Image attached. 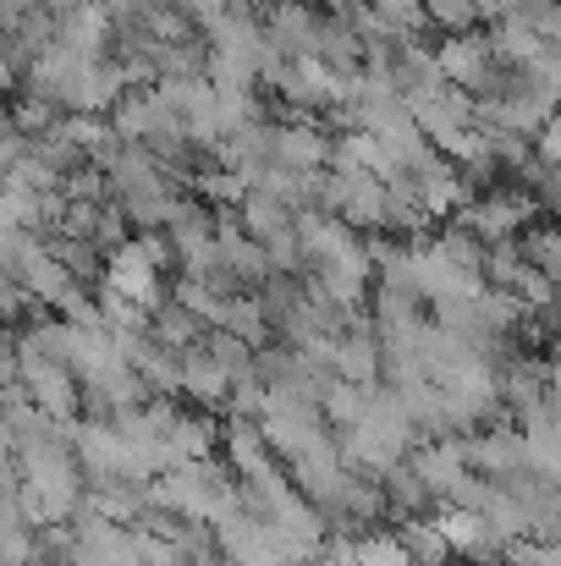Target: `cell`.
<instances>
[{"label":"cell","instance_id":"cell-25","mask_svg":"<svg viewBox=\"0 0 561 566\" xmlns=\"http://www.w3.org/2000/svg\"><path fill=\"white\" fill-rule=\"evenodd\" d=\"M215 331H226V336L248 342L253 353H259V347H264V336H270V325H264V314H259L253 292H237V297H226V303H220V319H215Z\"/></svg>","mask_w":561,"mask_h":566},{"label":"cell","instance_id":"cell-24","mask_svg":"<svg viewBox=\"0 0 561 566\" xmlns=\"http://www.w3.org/2000/svg\"><path fill=\"white\" fill-rule=\"evenodd\" d=\"M149 336H155L160 347H172V353H187V347H198V342H204V325L187 314L183 303H172V297H166V303H155V308H149Z\"/></svg>","mask_w":561,"mask_h":566},{"label":"cell","instance_id":"cell-37","mask_svg":"<svg viewBox=\"0 0 561 566\" xmlns=\"http://www.w3.org/2000/svg\"><path fill=\"white\" fill-rule=\"evenodd\" d=\"M127 242V220H122V209L116 203H100V220H94V248L100 253H116Z\"/></svg>","mask_w":561,"mask_h":566},{"label":"cell","instance_id":"cell-2","mask_svg":"<svg viewBox=\"0 0 561 566\" xmlns=\"http://www.w3.org/2000/svg\"><path fill=\"white\" fill-rule=\"evenodd\" d=\"M259 434L270 446V457L287 468V462H303V457H320V451H336V434L331 423L320 418L314 401H298V396H270L264 390V407H259Z\"/></svg>","mask_w":561,"mask_h":566},{"label":"cell","instance_id":"cell-15","mask_svg":"<svg viewBox=\"0 0 561 566\" xmlns=\"http://www.w3.org/2000/svg\"><path fill=\"white\" fill-rule=\"evenodd\" d=\"M435 528H440V539H446V551L451 556H463V562H479V566H496L501 562V539L485 528V517L479 512H440V517H429Z\"/></svg>","mask_w":561,"mask_h":566},{"label":"cell","instance_id":"cell-10","mask_svg":"<svg viewBox=\"0 0 561 566\" xmlns=\"http://www.w3.org/2000/svg\"><path fill=\"white\" fill-rule=\"evenodd\" d=\"M320 22L325 11H314L309 0H281L264 11V44L281 55V61H314V44H320Z\"/></svg>","mask_w":561,"mask_h":566},{"label":"cell","instance_id":"cell-31","mask_svg":"<svg viewBox=\"0 0 561 566\" xmlns=\"http://www.w3.org/2000/svg\"><path fill=\"white\" fill-rule=\"evenodd\" d=\"M193 198H198L204 209H237V203L248 198V182H242L237 171H220V166H204V171L193 177Z\"/></svg>","mask_w":561,"mask_h":566},{"label":"cell","instance_id":"cell-30","mask_svg":"<svg viewBox=\"0 0 561 566\" xmlns=\"http://www.w3.org/2000/svg\"><path fill=\"white\" fill-rule=\"evenodd\" d=\"M396 539H402V551H407V562L413 566H451V551H446V539H440V528H435L429 517L402 523Z\"/></svg>","mask_w":561,"mask_h":566},{"label":"cell","instance_id":"cell-19","mask_svg":"<svg viewBox=\"0 0 561 566\" xmlns=\"http://www.w3.org/2000/svg\"><path fill=\"white\" fill-rule=\"evenodd\" d=\"M220 451H226V462H220V468H226L231 479H248V473H259V468H270V462H276L253 418H231V423H226V434H220Z\"/></svg>","mask_w":561,"mask_h":566},{"label":"cell","instance_id":"cell-7","mask_svg":"<svg viewBox=\"0 0 561 566\" xmlns=\"http://www.w3.org/2000/svg\"><path fill=\"white\" fill-rule=\"evenodd\" d=\"M435 66H440V77H446L451 88H463L468 99L485 94L490 77H496V61H490V44H485L479 28H468V33H446V39L435 44Z\"/></svg>","mask_w":561,"mask_h":566},{"label":"cell","instance_id":"cell-3","mask_svg":"<svg viewBox=\"0 0 561 566\" xmlns=\"http://www.w3.org/2000/svg\"><path fill=\"white\" fill-rule=\"evenodd\" d=\"M540 220V203L529 198V192H479V198H468L463 209H457V231H468L474 242H485V248H496V242H518V231L523 226H534Z\"/></svg>","mask_w":561,"mask_h":566},{"label":"cell","instance_id":"cell-5","mask_svg":"<svg viewBox=\"0 0 561 566\" xmlns=\"http://www.w3.org/2000/svg\"><path fill=\"white\" fill-rule=\"evenodd\" d=\"M259 523L276 534L281 556H287L292 566L314 562V556H320V545H325V534H331V528H325V517H320V512H314L298 490H281V495L259 512Z\"/></svg>","mask_w":561,"mask_h":566},{"label":"cell","instance_id":"cell-4","mask_svg":"<svg viewBox=\"0 0 561 566\" xmlns=\"http://www.w3.org/2000/svg\"><path fill=\"white\" fill-rule=\"evenodd\" d=\"M370 253H364V237H353L342 253H331V259H320V264H309V281H303V292L309 297H320V303H331V308H342V314H353V308H364V297H370Z\"/></svg>","mask_w":561,"mask_h":566},{"label":"cell","instance_id":"cell-42","mask_svg":"<svg viewBox=\"0 0 561 566\" xmlns=\"http://www.w3.org/2000/svg\"><path fill=\"white\" fill-rule=\"evenodd\" d=\"M11 88H17V66H11V61H6V50H0V99H6Z\"/></svg>","mask_w":561,"mask_h":566},{"label":"cell","instance_id":"cell-33","mask_svg":"<svg viewBox=\"0 0 561 566\" xmlns=\"http://www.w3.org/2000/svg\"><path fill=\"white\" fill-rule=\"evenodd\" d=\"M204 353H209V358H215L231 379L253 375V347H248V342H237V336H226V331H209V336H204Z\"/></svg>","mask_w":561,"mask_h":566},{"label":"cell","instance_id":"cell-22","mask_svg":"<svg viewBox=\"0 0 561 566\" xmlns=\"http://www.w3.org/2000/svg\"><path fill=\"white\" fill-rule=\"evenodd\" d=\"M380 501H385V517H396V523H413V517H424V506H429V490L407 473V462H396V468H385L380 473Z\"/></svg>","mask_w":561,"mask_h":566},{"label":"cell","instance_id":"cell-18","mask_svg":"<svg viewBox=\"0 0 561 566\" xmlns=\"http://www.w3.org/2000/svg\"><path fill=\"white\" fill-rule=\"evenodd\" d=\"M177 390H183L187 401H198V407H226L231 375H226V369L204 353V342H198V347L177 353Z\"/></svg>","mask_w":561,"mask_h":566},{"label":"cell","instance_id":"cell-17","mask_svg":"<svg viewBox=\"0 0 561 566\" xmlns=\"http://www.w3.org/2000/svg\"><path fill=\"white\" fill-rule=\"evenodd\" d=\"M111 33H116V22L94 0H77V6L55 11V44H66L77 55H105L111 50Z\"/></svg>","mask_w":561,"mask_h":566},{"label":"cell","instance_id":"cell-11","mask_svg":"<svg viewBox=\"0 0 561 566\" xmlns=\"http://www.w3.org/2000/svg\"><path fill=\"white\" fill-rule=\"evenodd\" d=\"M407 473L429 490V501H446L463 479H468V462H463V434L451 440H418L407 451Z\"/></svg>","mask_w":561,"mask_h":566},{"label":"cell","instance_id":"cell-20","mask_svg":"<svg viewBox=\"0 0 561 566\" xmlns=\"http://www.w3.org/2000/svg\"><path fill=\"white\" fill-rule=\"evenodd\" d=\"M485 44H490V61H496L501 72H523V66L546 50V39H540L529 22H496V28L485 33Z\"/></svg>","mask_w":561,"mask_h":566},{"label":"cell","instance_id":"cell-6","mask_svg":"<svg viewBox=\"0 0 561 566\" xmlns=\"http://www.w3.org/2000/svg\"><path fill=\"white\" fill-rule=\"evenodd\" d=\"M17 385H22L28 401H33L44 418H55V423H72L77 407H83V390H77V379H72L66 364H50V358H17Z\"/></svg>","mask_w":561,"mask_h":566},{"label":"cell","instance_id":"cell-13","mask_svg":"<svg viewBox=\"0 0 561 566\" xmlns=\"http://www.w3.org/2000/svg\"><path fill=\"white\" fill-rule=\"evenodd\" d=\"M331 133L320 127V122H276V160L270 166H281V171H325L331 166Z\"/></svg>","mask_w":561,"mask_h":566},{"label":"cell","instance_id":"cell-34","mask_svg":"<svg viewBox=\"0 0 561 566\" xmlns=\"http://www.w3.org/2000/svg\"><path fill=\"white\" fill-rule=\"evenodd\" d=\"M55 122H61V111H55L50 99H39V94H22V99H17V111H11V127H17L28 144H33V138H44Z\"/></svg>","mask_w":561,"mask_h":566},{"label":"cell","instance_id":"cell-16","mask_svg":"<svg viewBox=\"0 0 561 566\" xmlns=\"http://www.w3.org/2000/svg\"><path fill=\"white\" fill-rule=\"evenodd\" d=\"M89 517L100 523H116V528H133L144 512H149V484H127V479H111V484H83V506Z\"/></svg>","mask_w":561,"mask_h":566},{"label":"cell","instance_id":"cell-43","mask_svg":"<svg viewBox=\"0 0 561 566\" xmlns=\"http://www.w3.org/2000/svg\"><path fill=\"white\" fill-rule=\"evenodd\" d=\"M0 281H11V275H0Z\"/></svg>","mask_w":561,"mask_h":566},{"label":"cell","instance_id":"cell-28","mask_svg":"<svg viewBox=\"0 0 561 566\" xmlns=\"http://www.w3.org/2000/svg\"><path fill=\"white\" fill-rule=\"evenodd\" d=\"M237 226H242L253 242H270L276 231H287V226H292V209H287V203H276V198H264V192H248V198L237 203Z\"/></svg>","mask_w":561,"mask_h":566},{"label":"cell","instance_id":"cell-21","mask_svg":"<svg viewBox=\"0 0 561 566\" xmlns=\"http://www.w3.org/2000/svg\"><path fill=\"white\" fill-rule=\"evenodd\" d=\"M215 440H220V429H215L209 412H177V423L166 429V451H172L177 468L183 462H204L215 451Z\"/></svg>","mask_w":561,"mask_h":566},{"label":"cell","instance_id":"cell-39","mask_svg":"<svg viewBox=\"0 0 561 566\" xmlns=\"http://www.w3.org/2000/svg\"><path fill=\"white\" fill-rule=\"evenodd\" d=\"M534 149H529V160H540V166H557L561 160V133H557V122H546L534 138H529Z\"/></svg>","mask_w":561,"mask_h":566},{"label":"cell","instance_id":"cell-27","mask_svg":"<svg viewBox=\"0 0 561 566\" xmlns=\"http://www.w3.org/2000/svg\"><path fill=\"white\" fill-rule=\"evenodd\" d=\"M490 17H496V22H529L546 44H557V33H561L557 0H490Z\"/></svg>","mask_w":561,"mask_h":566},{"label":"cell","instance_id":"cell-1","mask_svg":"<svg viewBox=\"0 0 561 566\" xmlns=\"http://www.w3.org/2000/svg\"><path fill=\"white\" fill-rule=\"evenodd\" d=\"M237 506H242V501H237V479H231L215 457L183 462V468H172V473H160V479L149 484V512H166V517H177V523L215 528V523H226Z\"/></svg>","mask_w":561,"mask_h":566},{"label":"cell","instance_id":"cell-29","mask_svg":"<svg viewBox=\"0 0 561 566\" xmlns=\"http://www.w3.org/2000/svg\"><path fill=\"white\" fill-rule=\"evenodd\" d=\"M518 253H523V264L529 270H540L546 281H557L561 275V231L551 220H534V226H523V242H518Z\"/></svg>","mask_w":561,"mask_h":566},{"label":"cell","instance_id":"cell-32","mask_svg":"<svg viewBox=\"0 0 561 566\" xmlns=\"http://www.w3.org/2000/svg\"><path fill=\"white\" fill-rule=\"evenodd\" d=\"M353 562L359 566H413L407 551H402V539H396V528H364V534L353 539Z\"/></svg>","mask_w":561,"mask_h":566},{"label":"cell","instance_id":"cell-14","mask_svg":"<svg viewBox=\"0 0 561 566\" xmlns=\"http://www.w3.org/2000/svg\"><path fill=\"white\" fill-rule=\"evenodd\" d=\"M336 177V220L347 231H380L385 226V182L370 171H331Z\"/></svg>","mask_w":561,"mask_h":566},{"label":"cell","instance_id":"cell-38","mask_svg":"<svg viewBox=\"0 0 561 566\" xmlns=\"http://www.w3.org/2000/svg\"><path fill=\"white\" fill-rule=\"evenodd\" d=\"M133 242L144 248V259H149V264H155L160 275H166V270L177 264V253H172V237H160V231H144V237H133Z\"/></svg>","mask_w":561,"mask_h":566},{"label":"cell","instance_id":"cell-12","mask_svg":"<svg viewBox=\"0 0 561 566\" xmlns=\"http://www.w3.org/2000/svg\"><path fill=\"white\" fill-rule=\"evenodd\" d=\"M11 281L22 286V297L33 303V308H61L72 292H77V281L55 264V253L44 248V242H33L22 259H17V270H11Z\"/></svg>","mask_w":561,"mask_h":566},{"label":"cell","instance_id":"cell-41","mask_svg":"<svg viewBox=\"0 0 561 566\" xmlns=\"http://www.w3.org/2000/svg\"><path fill=\"white\" fill-rule=\"evenodd\" d=\"M28 11H33V0H0V39H6V33H11V28H17Z\"/></svg>","mask_w":561,"mask_h":566},{"label":"cell","instance_id":"cell-9","mask_svg":"<svg viewBox=\"0 0 561 566\" xmlns=\"http://www.w3.org/2000/svg\"><path fill=\"white\" fill-rule=\"evenodd\" d=\"M66 566H138V556H133L127 528L77 512L66 523Z\"/></svg>","mask_w":561,"mask_h":566},{"label":"cell","instance_id":"cell-36","mask_svg":"<svg viewBox=\"0 0 561 566\" xmlns=\"http://www.w3.org/2000/svg\"><path fill=\"white\" fill-rule=\"evenodd\" d=\"M496 566H561V556L557 545H546V539H512V545H501Z\"/></svg>","mask_w":561,"mask_h":566},{"label":"cell","instance_id":"cell-8","mask_svg":"<svg viewBox=\"0 0 561 566\" xmlns=\"http://www.w3.org/2000/svg\"><path fill=\"white\" fill-rule=\"evenodd\" d=\"M100 281H105V292H116V297H127V303H138L144 314L155 308V303H166V275L144 259V248L127 237L116 253H105V270H100Z\"/></svg>","mask_w":561,"mask_h":566},{"label":"cell","instance_id":"cell-35","mask_svg":"<svg viewBox=\"0 0 561 566\" xmlns=\"http://www.w3.org/2000/svg\"><path fill=\"white\" fill-rule=\"evenodd\" d=\"M172 303H183L204 331H215V319H220V303H226V297H215V292H209V286H198V281H177Z\"/></svg>","mask_w":561,"mask_h":566},{"label":"cell","instance_id":"cell-40","mask_svg":"<svg viewBox=\"0 0 561 566\" xmlns=\"http://www.w3.org/2000/svg\"><path fill=\"white\" fill-rule=\"evenodd\" d=\"M6 385H17V342L0 331V390H6Z\"/></svg>","mask_w":561,"mask_h":566},{"label":"cell","instance_id":"cell-23","mask_svg":"<svg viewBox=\"0 0 561 566\" xmlns=\"http://www.w3.org/2000/svg\"><path fill=\"white\" fill-rule=\"evenodd\" d=\"M127 220V231H166L172 220V203H177V182L172 188H149V192H127V198H111Z\"/></svg>","mask_w":561,"mask_h":566},{"label":"cell","instance_id":"cell-26","mask_svg":"<svg viewBox=\"0 0 561 566\" xmlns=\"http://www.w3.org/2000/svg\"><path fill=\"white\" fill-rule=\"evenodd\" d=\"M253 303H259L264 325H270V331H281V325L298 314V303H303V281H298V275H270V281H259V286H253Z\"/></svg>","mask_w":561,"mask_h":566}]
</instances>
